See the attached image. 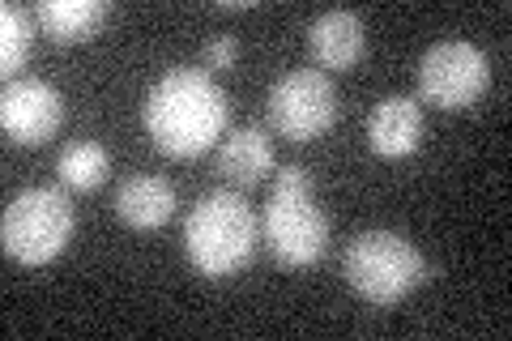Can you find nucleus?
<instances>
[{"label":"nucleus","instance_id":"ddd939ff","mask_svg":"<svg viewBox=\"0 0 512 341\" xmlns=\"http://www.w3.org/2000/svg\"><path fill=\"white\" fill-rule=\"evenodd\" d=\"M116 214L133 231H158L175 214V188L163 175H133L116 192Z\"/></svg>","mask_w":512,"mask_h":341},{"label":"nucleus","instance_id":"dca6fc26","mask_svg":"<svg viewBox=\"0 0 512 341\" xmlns=\"http://www.w3.org/2000/svg\"><path fill=\"white\" fill-rule=\"evenodd\" d=\"M239 56V47L235 39H214V43H205V52H201V64H205V73L210 69H231Z\"/></svg>","mask_w":512,"mask_h":341},{"label":"nucleus","instance_id":"423d86ee","mask_svg":"<svg viewBox=\"0 0 512 341\" xmlns=\"http://www.w3.org/2000/svg\"><path fill=\"white\" fill-rule=\"evenodd\" d=\"M269 128L286 141H316L338 124V90L325 69H291L269 86Z\"/></svg>","mask_w":512,"mask_h":341},{"label":"nucleus","instance_id":"9d476101","mask_svg":"<svg viewBox=\"0 0 512 341\" xmlns=\"http://www.w3.org/2000/svg\"><path fill=\"white\" fill-rule=\"evenodd\" d=\"M367 30L355 9H329L308 26V52L316 69H355L363 60Z\"/></svg>","mask_w":512,"mask_h":341},{"label":"nucleus","instance_id":"6e6552de","mask_svg":"<svg viewBox=\"0 0 512 341\" xmlns=\"http://www.w3.org/2000/svg\"><path fill=\"white\" fill-rule=\"evenodd\" d=\"M0 124L13 145H43L60 133L64 124V99L52 81L43 77H18L0 94Z\"/></svg>","mask_w":512,"mask_h":341},{"label":"nucleus","instance_id":"2eb2a0df","mask_svg":"<svg viewBox=\"0 0 512 341\" xmlns=\"http://www.w3.org/2000/svg\"><path fill=\"white\" fill-rule=\"evenodd\" d=\"M30 47H35V13L9 0L0 9V73L9 81H18V69L30 60Z\"/></svg>","mask_w":512,"mask_h":341},{"label":"nucleus","instance_id":"f8f14e48","mask_svg":"<svg viewBox=\"0 0 512 341\" xmlns=\"http://www.w3.org/2000/svg\"><path fill=\"white\" fill-rule=\"evenodd\" d=\"M218 171H222V180H231L235 188H256L274 171V145H269V137L256 124L231 128L218 150Z\"/></svg>","mask_w":512,"mask_h":341},{"label":"nucleus","instance_id":"f257e3e1","mask_svg":"<svg viewBox=\"0 0 512 341\" xmlns=\"http://www.w3.org/2000/svg\"><path fill=\"white\" fill-rule=\"evenodd\" d=\"M141 124L158 154L167 158H201L227 137L231 99L205 69L175 64L150 86Z\"/></svg>","mask_w":512,"mask_h":341},{"label":"nucleus","instance_id":"f3484780","mask_svg":"<svg viewBox=\"0 0 512 341\" xmlns=\"http://www.w3.org/2000/svg\"><path fill=\"white\" fill-rule=\"evenodd\" d=\"M218 9L222 13H248V9H256L252 0H218Z\"/></svg>","mask_w":512,"mask_h":341},{"label":"nucleus","instance_id":"7ed1b4c3","mask_svg":"<svg viewBox=\"0 0 512 341\" xmlns=\"http://www.w3.org/2000/svg\"><path fill=\"white\" fill-rule=\"evenodd\" d=\"M261 243L282 269H308L329 248V218L316 205L308 167H282L261 214Z\"/></svg>","mask_w":512,"mask_h":341},{"label":"nucleus","instance_id":"0eeeda50","mask_svg":"<svg viewBox=\"0 0 512 341\" xmlns=\"http://www.w3.org/2000/svg\"><path fill=\"white\" fill-rule=\"evenodd\" d=\"M491 64L483 47L466 39L431 43L419 60V103H431L440 111H466L487 94Z\"/></svg>","mask_w":512,"mask_h":341},{"label":"nucleus","instance_id":"1a4fd4ad","mask_svg":"<svg viewBox=\"0 0 512 341\" xmlns=\"http://www.w3.org/2000/svg\"><path fill=\"white\" fill-rule=\"evenodd\" d=\"M423 141V103L410 94H389L367 116V145L380 158H410Z\"/></svg>","mask_w":512,"mask_h":341},{"label":"nucleus","instance_id":"9b49d317","mask_svg":"<svg viewBox=\"0 0 512 341\" xmlns=\"http://www.w3.org/2000/svg\"><path fill=\"white\" fill-rule=\"evenodd\" d=\"M111 18L107 0H39L35 5V22L52 43L73 47V43H90Z\"/></svg>","mask_w":512,"mask_h":341},{"label":"nucleus","instance_id":"f03ea898","mask_svg":"<svg viewBox=\"0 0 512 341\" xmlns=\"http://www.w3.org/2000/svg\"><path fill=\"white\" fill-rule=\"evenodd\" d=\"M256 209L244 192H205L184 222V256L201 278H235L256 256Z\"/></svg>","mask_w":512,"mask_h":341},{"label":"nucleus","instance_id":"39448f33","mask_svg":"<svg viewBox=\"0 0 512 341\" xmlns=\"http://www.w3.org/2000/svg\"><path fill=\"white\" fill-rule=\"evenodd\" d=\"M77 231V209L60 188H26L5 205L0 243L5 256L26 269L52 265Z\"/></svg>","mask_w":512,"mask_h":341},{"label":"nucleus","instance_id":"20e7f679","mask_svg":"<svg viewBox=\"0 0 512 341\" xmlns=\"http://www.w3.org/2000/svg\"><path fill=\"white\" fill-rule=\"evenodd\" d=\"M342 273H346V286L372 307L402 303L410 290H419L427 278H436V269H427L423 252L397 231L355 235L342 256Z\"/></svg>","mask_w":512,"mask_h":341},{"label":"nucleus","instance_id":"4468645a","mask_svg":"<svg viewBox=\"0 0 512 341\" xmlns=\"http://www.w3.org/2000/svg\"><path fill=\"white\" fill-rule=\"evenodd\" d=\"M107 171H111V158H107V150L99 141H73V145H64L60 158H56L60 184L73 188V192L99 188L107 180Z\"/></svg>","mask_w":512,"mask_h":341}]
</instances>
